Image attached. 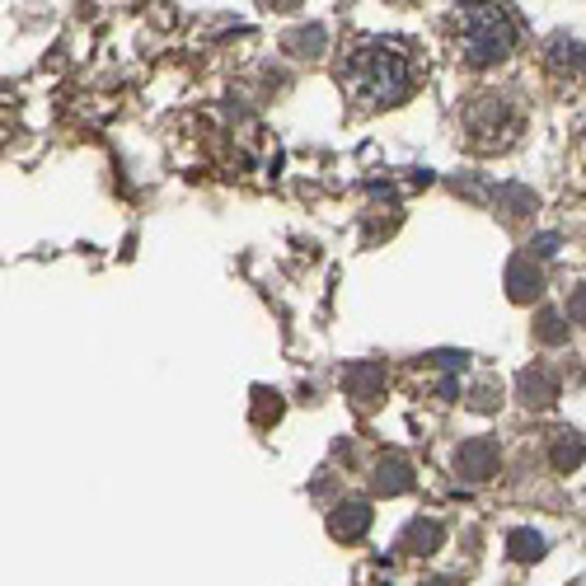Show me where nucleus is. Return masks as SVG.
Segmentation results:
<instances>
[{
	"label": "nucleus",
	"instance_id": "1",
	"mask_svg": "<svg viewBox=\"0 0 586 586\" xmlns=\"http://www.w3.org/2000/svg\"><path fill=\"white\" fill-rule=\"evenodd\" d=\"M343 85L367 104H404L408 89H414V71H408V57L394 43H367L347 57Z\"/></svg>",
	"mask_w": 586,
	"mask_h": 586
},
{
	"label": "nucleus",
	"instance_id": "2",
	"mask_svg": "<svg viewBox=\"0 0 586 586\" xmlns=\"http://www.w3.org/2000/svg\"><path fill=\"white\" fill-rule=\"evenodd\" d=\"M451 28L461 34V52L474 71L498 67V61H506V52L516 47L512 14L493 5V0H469V5L451 10Z\"/></svg>",
	"mask_w": 586,
	"mask_h": 586
},
{
	"label": "nucleus",
	"instance_id": "3",
	"mask_svg": "<svg viewBox=\"0 0 586 586\" xmlns=\"http://www.w3.org/2000/svg\"><path fill=\"white\" fill-rule=\"evenodd\" d=\"M502 465V455H498V441H488V436H474L461 446V455H455V469L465 474L469 483H483V479H493Z\"/></svg>",
	"mask_w": 586,
	"mask_h": 586
},
{
	"label": "nucleus",
	"instance_id": "4",
	"mask_svg": "<svg viewBox=\"0 0 586 586\" xmlns=\"http://www.w3.org/2000/svg\"><path fill=\"white\" fill-rule=\"evenodd\" d=\"M343 385L357 404H375L380 394H385V367H380V361H352V367L343 371Z\"/></svg>",
	"mask_w": 586,
	"mask_h": 586
},
{
	"label": "nucleus",
	"instance_id": "5",
	"mask_svg": "<svg viewBox=\"0 0 586 586\" xmlns=\"http://www.w3.org/2000/svg\"><path fill=\"white\" fill-rule=\"evenodd\" d=\"M441 540H446V530H441V521H432V516H414V521H408V526L399 530V549H404V553H418V559L436 553Z\"/></svg>",
	"mask_w": 586,
	"mask_h": 586
},
{
	"label": "nucleus",
	"instance_id": "6",
	"mask_svg": "<svg viewBox=\"0 0 586 586\" xmlns=\"http://www.w3.org/2000/svg\"><path fill=\"white\" fill-rule=\"evenodd\" d=\"M371 530V506L367 502H338L328 512V535L334 540H361Z\"/></svg>",
	"mask_w": 586,
	"mask_h": 586
},
{
	"label": "nucleus",
	"instance_id": "7",
	"mask_svg": "<svg viewBox=\"0 0 586 586\" xmlns=\"http://www.w3.org/2000/svg\"><path fill=\"white\" fill-rule=\"evenodd\" d=\"M545 291V277H540V267H535V259H512L506 263V296L516 300V306H526V300H535Z\"/></svg>",
	"mask_w": 586,
	"mask_h": 586
},
{
	"label": "nucleus",
	"instance_id": "8",
	"mask_svg": "<svg viewBox=\"0 0 586 586\" xmlns=\"http://www.w3.org/2000/svg\"><path fill=\"white\" fill-rule=\"evenodd\" d=\"M516 394L530 408H549L553 399H559V380H553V371H545V367H530V371H521Z\"/></svg>",
	"mask_w": 586,
	"mask_h": 586
},
{
	"label": "nucleus",
	"instance_id": "9",
	"mask_svg": "<svg viewBox=\"0 0 586 586\" xmlns=\"http://www.w3.org/2000/svg\"><path fill=\"white\" fill-rule=\"evenodd\" d=\"M371 488H375L380 498H399V493H408V488H414V469H408L399 455H390V461H380V465H375Z\"/></svg>",
	"mask_w": 586,
	"mask_h": 586
},
{
	"label": "nucleus",
	"instance_id": "10",
	"mask_svg": "<svg viewBox=\"0 0 586 586\" xmlns=\"http://www.w3.org/2000/svg\"><path fill=\"white\" fill-rule=\"evenodd\" d=\"M545 61H549V71H559V75L582 71V67H586V47L573 43L567 34H553V38L545 43Z\"/></svg>",
	"mask_w": 586,
	"mask_h": 586
},
{
	"label": "nucleus",
	"instance_id": "11",
	"mask_svg": "<svg viewBox=\"0 0 586 586\" xmlns=\"http://www.w3.org/2000/svg\"><path fill=\"white\" fill-rule=\"evenodd\" d=\"M582 455H586L582 436H573V432H559V436H553V446H549V465L559 469V474H573V469L582 465Z\"/></svg>",
	"mask_w": 586,
	"mask_h": 586
},
{
	"label": "nucleus",
	"instance_id": "12",
	"mask_svg": "<svg viewBox=\"0 0 586 586\" xmlns=\"http://www.w3.org/2000/svg\"><path fill=\"white\" fill-rule=\"evenodd\" d=\"M506 549H512V559L516 563H535V559H545V535H535L526 526H516L512 535H506Z\"/></svg>",
	"mask_w": 586,
	"mask_h": 586
},
{
	"label": "nucleus",
	"instance_id": "13",
	"mask_svg": "<svg viewBox=\"0 0 586 586\" xmlns=\"http://www.w3.org/2000/svg\"><path fill=\"white\" fill-rule=\"evenodd\" d=\"M498 207L506 216H526V212H535V193L530 188H498Z\"/></svg>",
	"mask_w": 586,
	"mask_h": 586
},
{
	"label": "nucleus",
	"instance_id": "14",
	"mask_svg": "<svg viewBox=\"0 0 586 586\" xmlns=\"http://www.w3.org/2000/svg\"><path fill=\"white\" fill-rule=\"evenodd\" d=\"M535 334H540V343H563L567 338V324L559 310H540V324H535Z\"/></svg>",
	"mask_w": 586,
	"mask_h": 586
},
{
	"label": "nucleus",
	"instance_id": "15",
	"mask_svg": "<svg viewBox=\"0 0 586 586\" xmlns=\"http://www.w3.org/2000/svg\"><path fill=\"white\" fill-rule=\"evenodd\" d=\"M502 399V390H493V385H483V390H474V408H493Z\"/></svg>",
	"mask_w": 586,
	"mask_h": 586
},
{
	"label": "nucleus",
	"instance_id": "16",
	"mask_svg": "<svg viewBox=\"0 0 586 586\" xmlns=\"http://www.w3.org/2000/svg\"><path fill=\"white\" fill-rule=\"evenodd\" d=\"M567 310H573V324H586V287L573 291V306H567Z\"/></svg>",
	"mask_w": 586,
	"mask_h": 586
},
{
	"label": "nucleus",
	"instance_id": "17",
	"mask_svg": "<svg viewBox=\"0 0 586 586\" xmlns=\"http://www.w3.org/2000/svg\"><path fill=\"white\" fill-rule=\"evenodd\" d=\"M553 244H559V235H540V240H535L530 249H535V253H553Z\"/></svg>",
	"mask_w": 586,
	"mask_h": 586
},
{
	"label": "nucleus",
	"instance_id": "18",
	"mask_svg": "<svg viewBox=\"0 0 586 586\" xmlns=\"http://www.w3.org/2000/svg\"><path fill=\"white\" fill-rule=\"evenodd\" d=\"M422 586H455V582H441V577H436V582H422Z\"/></svg>",
	"mask_w": 586,
	"mask_h": 586
}]
</instances>
